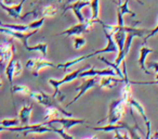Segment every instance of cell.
<instances>
[{"instance_id": "cell-1", "label": "cell", "mask_w": 158, "mask_h": 139, "mask_svg": "<svg viewBox=\"0 0 158 139\" xmlns=\"http://www.w3.org/2000/svg\"><path fill=\"white\" fill-rule=\"evenodd\" d=\"M28 97L31 98V99H34V100H36L38 103L41 104V106H44V108H55V109H57V110H59L62 114L65 115V117H73V113L67 112V111H66L63 106H60V104H59L60 102L57 101V100L55 99L52 95H49V93H44V91H42V90H39L38 93L31 90Z\"/></svg>"}, {"instance_id": "cell-2", "label": "cell", "mask_w": 158, "mask_h": 139, "mask_svg": "<svg viewBox=\"0 0 158 139\" xmlns=\"http://www.w3.org/2000/svg\"><path fill=\"white\" fill-rule=\"evenodd\" d=\"M87 67H88V66H86V67L78 68V70H76V71H74V72H72V73L65 75V76H64V78H62V80L50 78V80H49V84H50L51 86L54 88V93H53V95H52L53 97H54L59 102H63L64 100H65V96H64L63 93H62V91L60 90V86H61V85H63V84H65V83L73 82V80H75L76 78H79L80 73H81L84 70H86Z\"/></svg>"}, {"instance_id": "cell-3", "label": "cell", "mask_w": 158, "mask_h": 139, "mask_svg": "<svg viewBox=\"0 0 158 139\" xmlns=\"http://www.w3.org/2000/svg\"><path fill=\"white\" fill-rule=\"evenodd\" d=\"M126 106L127 102L123 99L113 100L108 108V115L106 117V122L108 124H116L120 122V119L123 117L126 112Z\"/></svg>"}, {"instance_id": "cell-4", "label": "cell", "mask_w": 158, "mask_h": 139, "mask_svg": "<svg viewBox=\"0 0 158 139\" xmlns=\"http://www.w3.org/2000/svg\"><path fill=\"white\" fill-rule=\"evenodd\" d=\"M9 132H23L24 136L31 134H44V132H53L52 128L48 127L44 123L34 124V125H25V126H16V127H10Z\"/></svg>"}, {"instance_id": "cell-5", "label": "cell", "mask_w": 158, "mask_h": 139, "mask_svg": "<svg viewBox=\"0 0 158 139\" xmlns=\"http://www.w3.org/2000/svg\"><path fill=\"white\" fill-rule=\"evenodd\" d=\"M46 67H56V65L44 58H31L26 62V68H28L35 77L39 75V72L42 68Z\"/></svg>"}, {"instance_id": "cell-6", "label": "cell", "mask_w": 158, "mask_h": 139, "mask_svg": "<svg viewBox=\"0 0 158 139\" xmlns=\"http://www.w3.org/2000/svg\"><path fill=\"white\" fill-rule=\"evenodd\" d=\"M94 25V22L91 21L89 19L87 22H84V23H77V24L73 25L70 26L69 28L65 29L64 32L62 33H59L56 34V36H60V35H65V36H81L82 34H86L88 32H90V29L93 27Z\"/></svg>"}, {"instance_id": "cell-7", "label": "cell", "mask_w": 158, "mask_h": 139, "mask_svg": "<svg viewBox=\"0 0 158 139\" xmlns=\"http://www.w3.org/2000/svg\"><path fill=\"white\" fill-rule=\"evenodd\" d=\"M54 123L60 124L63 129L68 130L76 125H82V124H86L87 119H74V117H57V119H51V121L44 122L46 125H51V124H54Z\"/></svg>"}, {"instance_id": "cell-8", "label": "cell", "mask_w": 158, "mask_h": 139, "mask_svg": "<svg viewBox=\"0 0 158 139\" xmlns=\"http://www.w3.org/2000/svg\"><path fill=\"white\" fill-rule=\"evenodd\" d=\"M90 2H91V1H82V0H77V1H75V2L72 3V5L66 6V8L64 9L63 14H65V12L67 11V10H72V11L74 12L75 16L77 18V20H78L79 23L87 22L89 19L85 18V15L82 14L81 11H82V9H84L85 7H88V6L90 7Z\"/></svg>"}, {"instance_id": "cell-9", "label": "cell", "mask_w": 158, "mask_h": 139, "mask_svg": "<svg viewBox=\"0 0 158 139\" xmlns=\"http://www.w3.org/2000/svg\"><path fill=\"white\" fill-rule=\"evenodd\" d=\"M37 29L35 31H29V32H15V31H11L9 28H5V27H1L0 26V33L6 34V35H9L13 38H16L19 39L22 45L24 46V48H26L28 46V39L34 35V34L37 33Z\"/></svg>"}, {"instance_id": "cell-10", "label": "cell", "mask_w": 158, "mask_h": 139, "mask_svg": "<svg viewBox=\"0 0 158 139\" xmlns=\"http://www.w3.org/2000/svg\"><path fill=\"white\" fill-rule=\"evenodd\" d=\"M104 29V28H103ZM104 33H105V37L107 39V45H106L105 48L100 49V50H95L93 52L89 53V54L86 55V59H89V58H92L97 54H101V53H110V52H117L118 53V47H117L116 42L113 39V36L107 29H104Z\"/></svg>"}, {"instance_id": "cell-11", "label": "cell", "mask_w": 158, "mask_h": 139, "mask_svg": "<svg viewBox=\"0 0 158 139\" xmlns=\"http://www.w3.org/2000/svg\"><path fill=\"white\" fill-rule=\"evenodd\" d=\"M15 54V46L11 40L0 44V62L1 63H8L10 60L13 59Z\"/></svg>"}, {"instance_id": "cell-12", "label": "cell", "mask_w": 158, "mask_h": 139, "mask_svg": "<svg viewBox=\"0 0 158 139\" xmlns=\"http://www.w3.org/2000/svg\"><path fill=\"white\" fill-rule=\"evenodd\" d=\"M97 84H98L97 78H94V77H92V78H88V80H84V83H82V84L80 85V86H79L78 88H76V91H78V93H77V96L74 98V99L72 100V101L68 102V103L66 104L65 108H68V106H69L70 104H73V103H74V102H76L77 100L79 99V98H81L82 96H84L85 93H86L87 91L89 90V89L93 88V87H94Z\"/></svg>"}, {"instance_id": "cell-13", "label": "cell", "mask_w": 158, "mask_h": 139, "mask_svg": "<svg viewBox=\"0 0 158 139\" xmlns=\"http://www.w3.org/2000/svg\"><path fill=\"white\" fill-rule=\"evenodd\" d=\"M116 72L112 68H104V70H97V68L92 67L89 70L88 67L86 70L80 73L79 77L84 78V77H95V76H116Z\"/></svg>"}, {"instance_id": "cell-14", "label": "cell", "mask_w": 158, "mask_h": 139, "mask_svg": "<svg viewBox=\"0 0 158 139\" xmlns=\"http://www.w3.org/2000/svg\"><path fill=\"white\" fill-rule=\"evenodd\" d=\"M91 129H94V130H102V132H115V130H128V132H130V130L132 129L131 126H129L127 123H125V122H118V123L116 124H108V125L106 126H99V127H90Z\"/></svg>"}, {"instance_id": "cell-15", "label": "cell", "mask_w": 158, "mask_h": 139, "mask_svg": "<svg viewBox=\"0 0 158 139\" xmlns=\"http://www.w3.org/2000/svg\"><path fill=\"white\" fill-rule=\"evenodd\" d=\"M33 109H34V106L31 103H25L24 106H22L20 113H19V119H20V124L22 126L29 125Z\"/></svg>"}, {"instance_id": "cell-16", "label": "cell", "mask_w": 158, "mask_h": 139, "mask_svg": "<svg viewBox=\"0 0 158 139\" xmlns=\"http://www.w3.org/2000/svg\"><path fill=\"white\" fill-rule=\"evenodd\" d=\"M119 82L123 83V78H115V76H102L99 84L102 89H112Z\"/></svg>"}, {"instance_id": "cell-17", "label": "cell", "mask_w": 158, "mask_h": 139, "mask_svg": "<svg viewBox=\"0 0 158 139\" xmlns=\"http://www.w3.org/2000/svg\"><path fill=\"white\" fill-rule=\"evenodd\" d=\"M152 52H155V50H153V49L148 48V47H145L143 46L142 48L140 49V58H139V65H140L141 70H142L143 72H144L145 74H151V72L147 71L146 68V65H145V60H146V57L149 54V53Z\"/></svg>"}, {"instance_id": "cell-18", "label": "cell", "mask_w": 158, "mask_h": 139, "mask_svg": "<svg viewBox=\"0 0 158 139\" xmlns=\"http://www.w3.org/2000/svg\"><path fill=\"white\" fill-rule=\"evenodd\" d=\"M129 106H131L133 109H135L136 111L139 112V114L142 116V119H143V121H144V123L146 124V123H148L149 122V119H147V115H146V113H145V109H144V106H142V104L140 103V102L138 101V100H135L134 98H130L129 100H128V102H127Z\"/></svg>"}, {"instance_id": "cell-19", "label": "cell", "mask_w": 158, "mask_h": 139, "mask_svg": "<svg viewBox=\"0 0 158 139\" xmlns=\"http://www.w3.org/2000/svg\"><path fill=\"white\" fill-rule=\"evenodd\" d=\"M112 2L116 3L117 5V9L119 10V12L121 13V15H125V14H130V15H132L133 18H135L136 14L134 13L133 11H131V10L129 9V7H128V5H129V0H125V2L121 3V2H116V1H114V0H110Z\"/></svg>"}, {"instance_id": "cell-20", "label": "cell", "mask_w": 158, "mask_h": 139, "mask_svg": "<svg viewBox=\"0 0 158 139\" xmlns=\"http://www.w3.org/2000/svg\"><path fill=\"white\" fill-rule=\"evenodd\" d=\"M90 9H91L90 20L95 23V21L99 19V15H100V0H91Z\"/></svg>"}, {"instance_id": "cell-21", "label": "cell", "mask_w": 158, "mask_h": 139, "mask_svg": "<svg viewBox=\"0 0 158 139\" xmlns=\"http://www.w3.org/2000/svg\"><path fill=\"white\" fill-rule=\"evenodd\" d=\"M27 51H38L42 54V58L47 57V51H48V44L46 42H40V44L36 45V46H27L26 48Z\"/></svg>"}, {"instance_id": "cell-22", "label": "cell", "mask_w": 158, "mask_h": 139, "mask_svg": "<svg viewBox=\"0 0 158 139\" xmlns=\"http://www.w3.org/2000/svg\"><path fill=\"white\" fill-rule=\"evenodd\" d=\"M0 26L15 32H29L28 25H25V24H6V23L0 22Z\"/></svg>"}, {"instance_id": "cell-23", "label": "cell", "mask_w": 158, "mask_h": 139, "mask_svg": "<svg viewBox=\"0 0 158 139\" xmlns=\"http://www.w3.org/2000/svg\"><path fill=\"white\" fill-rule=\"evenodd\" d=\"M5 73L7 75L8 80L10 82V85L11 87L13 86V77H14V59L10 60L8 62L7 66H6V70H5Z\"/></svg>"}, {"instance_id": "cell-24", "label": "cell", "mask_w": 158, "mask_h": 139, "mask_svg": "<svg viewBox=\"0 0 158 139\" xmlns=\"http://www.w3.org/2000/svg\"><path fill=\"white\" fill-rule=\"evenodd\" d=\"M31 91V89L28 86H25V85H13L11 87L12 95H14V93H22V95L25 96H29Z\"/></svg>"}, {"instance_id": "cell-25", "label": "cell", "mask_w": 158, "mask_h": 139, "mask_svg": "<svg viewBox=\"0 0 158 139\" xmlns=\"http://www.w3.org/2000/svg\"><path fill=\"white\" fill-rule=\"evenodd\" d=\"M60 111L55 108H46V112H44V119L46 121H51L53 119H57L60 117Z\"/></svg>"}, {"instance_id": "cell-26", "label": "cell", "mask_w": 158, "mask_h": 139, "mask_svg": "<svg viewBox=\"0 0 158 139\" xmlns=\"http://www.w3.org/2000/svg\"><path fill=\"white\" fill-rule=\"evenodd\" d=\"M84 60H86V55H81V57L76 58V59L70 60V61H66L65 63H60V64H57L56 68H63V70H67V68L69 67V66L74 65V64L79 63V62L84 61Z\"/></svg>"}, {"instance_id": "cell-27", "label": "cell", "mask_w": 158, "mask_h": 139, "mask_svg": "<svg viewBox=\"0 0 158 139\" xmlns=\"http://www.w3.org/2000/svg\"><path fill=\"white\" fill-rule=\"evenodd\" d=\"M131 97H132L131 84H130V83H125V85H123V90H121V99H123L126 102H128V100Z\"/></svg>"}, {"instance_id": "cell-28", "label": "cell", "mask_w": 158, "mask_h": 139, "mask_svg": "<svg viewBox=\"0 0 158 139\" xmlns=\"http://www.w3.org/2000/svg\"><path fill=\"white\" fill-rule=\"evenodd\" d=\"M1 126H5V127H16V126H20V119H19V117L5 119L1 121Z\"/></svg>"}, {"instance_id": "cell-29", "label": "cell", "mask_w": 158, "mask_h": 139, "mask_svg": "<svg viewBox=\"0 0 158 139\" xmlns=\"http://www.w3.org/2000/svg\"><path fill=\"white\" fill-rule=\"evenodd\" d=\"M99 60H101V61H103L104 63L108 64V65H110V67L114 68V71L116 72L117 76H119V77H120V78H123V72L121 71L120 67H119V66H117L115 63H112V62H110L107 59H105V58H104V57H99Z\"/></svg>"}, {"instance_id": "cell-30", "label": "cell", "mask_w": 158, "mask_h": 139, "mask_svg": "<svg viewBox=\"0 0 158 139\" xmlns=\"http://www.w3.org/2000/svg\"><path fill=\"white\" fill-rule=\"evenodd\" d=\"M86 44H87L86 38L82 37V36H76V37L74 38V48L77 49V50L84 48V47L86 46Z\"/></svg>"}, {"instance_id": "cell-31", "label": "cell", "mask_w": 158, "mask_h": 139, "mask_svg": "<svg viewBox=\"0 0 158 139\" xmlns=\"http://www.w3.org/2000/svg\"><path fill=\"white\" fill-rule=\"evenodd\" d=\"M49 126H51V128H52L53 132H57V134L62 137V139H75L74 136H72L70 134H68V132H66L65 129H63V128H56V127H54V126H52V125H49Z\"/></svg>"}, {"instance_id": "cell-32", "label": "cell", "mask_w": 158, "mask_h": 139, "mask_svg": "<svg viewBox=\"0 0 158 139\" xmlns=\"http://www.w3.org/2000/svg\"><path fill=\"white\" fill-rule=\"evenodd\" d=\"M44 19H46V18H40L39 20H36V21H34V22L29 23V24H28V28H29V31H35V29H37V31H39V29L41 28L42 25H44Z\"/></svg>"}, {"instance_id": "cell-33", "label": "cell", "mask_w": 158, "mask_h": 139, "mask_svg": "<svg viewBox=\"0 0 158 139\" xmlns=\"http://www.w3.org/2000/svg\"><path fill=\"white\" fill-rule=\"evenodd\" d=\"M23 66L19 59H14V76H20L22 74Z\"/></svg>"}, {"instance_id": "cell-34", "label": "cell", "mask_w": 158, "mask_h": 139, "mask_svg": "<svg viewBox=\"0 0 158 139\" xmlns=\"http://www.w3.org/2000/svg\"><path fill=\"white\" fill-rule=\"evenodd\" d=\"M157 33H158V24H157V26H156V27H154L153 29H151V31L148 32V34H147V35L145 36V38H144V44L147 41V40L149 39V38L154 37V36H155Z\"/></svg>"}, {"instance_id": "cell-35", "label": "cell", "mask_w": 158, "mask_h": 139, "mask_svg": "<svg viewBox=\"0 0 158 139\" xmlns=\"http://www.w3.org/2000/svg\"><path fill=\"white\" fill-rule=\"evenodd\" d=\"M115 136H114V139H131L129 136H128V134H126V132H123V134H121L119 130H115Z\"/></svg>"}, {"instance_id": "cell-36", "label": "cell", "mask_w": 158, "mask_h": 139, "mask_svg": "<svg viewBox=\"0 0 158 139\" xmlns=\"http://www.w3.org/2000/svg\"><path fill=\"white\" fill-rule=\"evenodd\" d=\"M129 132H130V135H131V139H142L141 138V136L136 132V130L134 129L133 127H132V129L130 130Z\"/></svg>"}, {"instance_id": "cell-37", "label": "cell", "mask_w": 158, "mask_h": 139, "mask_svg": "<svg viewBox=\"0 0 158 139\" xmlns=\"http://www.w3.org/2000/svg\"><path fill=\"white\" fill-rule=\"evenodd\" d=\"M148 67L153 68L156 73H158V62H152V63H148Z\"/></svg>"}, {"instance_id": "cell-38", "label": "cell", "mask_w": 158, "mask_h": 139, "mask_svg": "<svg viewBox=\"0 0 158 139\" xmlns=\"http://www.w3.org/2000/svg\"><path fill=\"white\" fill-rule=\"evenodd\" d=\"M3 3H5L6 6H14V0H1Z\"/></svg>"}, {"instance_id": "cell-39", "label": "cell", "mask_w": 158, "mask_h": 139, "mask_svg": "<svg viewBox=\"0 0 158 139\" xmlns=\"http://www.w3.org/2000/svg\"><path fill=\"white\" fill-rule=\"evenodd\" d=\"M10 127H5V126L0 125V132H5V130H9Z\"/></svg>"}, {"instance_id": "cell-40", "label": "cell", "mask_w": 158, "mask_h": 139, "mask_svg": "<svg viewBox=\"0 0 158 139\" xmlns=\"http://www.w3.org/2000/svg\"><path fill=\"white\" fill-rule=\"evenodd\" d=\"M81 139H98V136H90V137H86V138H81Z\"/></svg>"}, {"instance_id": "cell-41", "label": "cell", "mask_w": 158, "mask_h": 139, "mask_svg": "<svg viewBox=\"0 0 158 139\" xmlns=\"http://www.w3.org/2000/svg\"><path fill=\"white\" fill-rule=\"evenodd\" d=\"M153 138H154V139H158V130L155 132V134L153 135Z\"/></svg>"}, {"instance_id": "cell-42", "label": "cell", "mask_w": 158, "mask_h": 139, "mask_svg": "<svg viewBox=\"0 0 158 139\" xmlns=\"http://www.w3.org/2000/svg\"><path fill=\"white\" fill-rule=\"evenodd\" d=\"M135 1H136V2H138V3H140V5H144V2H143V1H141V0H135Z\"/></svg>"}, {"instance_id": "cell-43", "label": "cell", "mask_w": 158, "mask_h": 139, "mask_svg": "<svg viewBox=\"0 0 158 139\" xmlns=\"http://www.w3.org/2000/svg\"><path fill=\"white\" fill-rule=\"evenodd\" d=\"M1 64H2V63H1V62H0V66H1ZM2 80H1V78H0V87H1V86H2Z\"/></svg>"}, {"instance_id": "cell-44", "label": "cell", "mask_w": 158, "mask_h": 139, "mask_svg": "<svg viewBox=\"0 0 158 139\" xmlns=\"http://www.w3.org/2000/svg\"><path fill=\"white\" fill-rule=\"evenodd\" d=\"M156 80H157V82H158V74H157V75H156Z\"/></svg>"}, {"instance_id": "cell-45", "label": "cell", "mask_w": 158, "mask_h": 139, "mask_svg": "<svg viewBox=\"0 0 158 139\" xmlns=\"http://www.w3.org/2000/svg\"><path fill=\"white\" fill-rule=\"evenodd\" d=\"M82 1H91V0H82Z\"/></svg>"}]
</instances>
